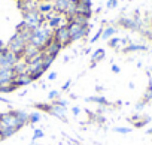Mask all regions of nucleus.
I'll use <instances>...</instances> for the list:
<instances>
[{
	"label": "nucleus",
	"instance_id": "obj_1",
	"mask_svg": "<svg viewBox=\"0 0 152 145\" xmlns=\"http://www.w3.org/2000/svg\"><path fill=\"white\" fill-rule=\"evenodd\" d=\"M52 33H54V30L49 27V24L45 21L40 27H37V29H34L33 30V33H31V38H30V43H33L34 46H37V48H43L51 39H52Z\"/></svg>",
	"mask_w": 152,
	"mask_h": 145
},
{
	"label": "nucleus",
	"instance_id": "obj_2",
	"mask_svg": "<svg viewBox=\"0 0 152 145\" xmlns=\"http://www.w3.org/2000/svg\"><path fill=\"white\" fill-rule=\"evenodd\" d=\"M39 112H45L48 115H52L61 121H67V108L60 106L58 103H36L34 105Z\"/></svg>",
	"mask_w": 152,
	"mask_h": 145
},
{
	"label": "nucleus",
	"instance_id": "obj_3",
	"mask_svg": "<svg viewBox=\"0 0 152 145\" xmlns=\"http://www.w3.org/2000/svg\"><path fill=\"white\" fill-rule=\"evenodd\" d=\"M91 24L88 26H79V24H76V23H69L67 24V29H69V33H70V38H72V43L73 42H78L81 39H85L90 32H91Z\"/></svg>",
	"mask_w": 152,
	"mask_h": 145
},
{
	"label": "nucleus",
	"instance_id": "obj_4",
	"mask_svg": "<svg viewBox=\"0 0 152 145\" xmlns=\"http://www.w3.org/2000/svg\"><path fill=\"white\" fill-rule=\"evenodd\" d=\"M23 23H24L28 29L34 30V29L40 27V26L45 23V17H43L37 9H36V11H30V12H24V14H23Z\"/></svg>",
	"mask_w": 152,
	"mask_h": 145
},
{
	"label": "nucleus",
	"instance_id": "obj_5",
	"mask_svg": "<svg viewBox=\"0 0 152 145\" xmlns=\"http://www.w3.org/2000/svg\"><path fill=\"white\" fill-rule=\"evenodd\" d=\"M28 42H26L18 33H15L11 39H9V42H8V45H6V48L11 51V52H14L15 55H18V57H23V52H24V48H26V45H27Z\"/></svg>",
	"mask_w": 152,
	"mask_h": 145
},
{
	"label": "nucleus",
	"instance_id": "obj_6",
	"mask_svg": "<svg viewBox=\"0 0 152 145\" xmlns=\"http://www.w3.org/2000/svg\"><path fill=\"white\" fill-rule=\"evenodd\" d=\"M0 127H9V129H23L21 123L18 121V118L15 117L14 111H6L0 114Z\"/></svg>",
	"mask_w": 152,
	"mask_h": 145
},
{
	"label": "nucleus",
	"instance_id": "obj_7",
	"mask_svg": "<svg viewBox=\"0 0 152 145\" xmlns=\"http://www.w3.org/2000/svg\"><path fill=\"white\" fill-rule=\"evenodd\" d=\"M52 39H54V40H55L61 48L69 46V45L72 43V38H70V33H69L67 26H64V27H60V29L54 30V33H52Z\"/></svg>",
	"mask_w": 152,
	"mask_h": 145
},
{
	"label": "nucleus",
	"instance_id": "obj_8",
	"mask_svg": "<svg viewBox=\"0 0 152 145\" xmlns=\"http://www.w3.org/2000/svg\"><path fill=\"white\" fill-rule=\"evenodd\" d=\"M118 24L125 29V30H131V32H137V30H142V23L139 18H131V17H121L118 20Z\"/></svg>",
	"mask_w": 152,
	"mask_h": 145
},
{
	"label": "nucleus",
	"instance_id": "obj_9",
	"mask_svg": "<svg viewBox=\"0 0 152 145\" xmlns=\"http://www.w3.org/2000/svg\"><path fill=\"white\" fill-rule=\"evenodd\" d=\"M63 48L54 40V39H51L43 48H42V54L45 55V57H52V58H57L58 57V54H60V51H61Z\"/></svg>",
	"mask_w": 152,
	"mask_h": 145
},
{
	"label": "nucleus",
	"instance_id": "obj_10",
	"mask_svg": "<svg viewBox=\"0 0 152 145\" xmlns=\"http://www.w3.org/2000/svg\"><path fill=\"white\" fill-rule=\"evenodd\" d=\"M93 5L91 3H85V2H78L76 3V6H75V15H82V17H85V18H91L93 17Z\"/></svg>",
	"mask_w": 152,
	"mask_h": 145
},
{
	"label": "nucleus",
	"instance_id": "obj_11",
	"mask_svg": "<svg viewBox=\"0 0 152 145\" xmlns=\"http://www.w3.org/2000/svg\"><path fill=\"white\" fill-rule=\"evenodd\" d=\"M48 24H49V27H51L52 30H57V29H60V27L67 26V24H69V18H67L64 14H57L51 21H48Z\"/></svg>",
	"mask_w": 152,
	"mask_h": 145
},
{
	"label": "nucleus",
	"instance_id": "obj_12",
	"mask_svg": "<svg viewBox=\"0 0 152 145\" xmlns=\"http://www.w3.org/2000/svg\"><path fill=\"white\" fill-rule=\"evenodd\" d=\"M20 11L24 12H30V11H36L37 9V0H18L17 2Z\"/></svg>",
	"mask_w": 152,
	"mask_h": 145
},
{
	"label": "nucleus",
	"instance_id": "obj_13",
	"mask_svg": "<svg viewBox=\"0 0 152 145\" xmlns=\"http://www.w3.org/2000/svg\"><path fill=\"white\" fill-rule=\"evenodd\" d=\"M40 54H42V49L28 42V43L26 45V48H24L23 57H24L26 60H30V58H34V57H37V55H40Z\"/></svg>",
	"mask_w": 152,
	"mask_h": 145
},
{
	"label": "nucleus",
	"instance_id": "obj_14",
	"mask_svg": "<svg viewBox=\"0 0 152 145\" xmlns=\"http://www.w3.org/2000/svg\"><path fill=\"white\" fill-rule=\"evenodd\" d=\"M31 82H34L31 79V77L28 74H23V75H15L14 78V84L17 85V88H21V87H27L30 85Z\"/></svg>",
	"mask_w": 152,
	"mask_h": 145
},
{
	"label": "nucleus",
	"instance_id": "obj_15",
	"mask_svg": "<svg viewBox=\"0 0 152 145\" xmlns=\"http://www.w3.org/2000/svg\"><path fill=\"white\" fill-rule=\"evenodd\" d=\"M52 2H54V11H55V12L67 15L69 8H70V5H72L69 0H52Z\"/></svg>",
	"mask_w": 152,
	"mask_h": 145
},
{
	"label": "nucleus",
	"instance_id": "obj_16",
	"mask_svg": "<svg viewBox=\"0 0 152 145\" xmlns=\"http://www.w3.org/2000/svg\"><path fill=\"white\" fill-rule=\"evenodd\" d=\"M15 33H18L26 42H30V38H31V33H33V30L31 29H28L23 21L17 26V30H15Z\"/></svg>",
	"mask_w": 152,
	"mask_h": 145
},
{
	"label": "nucleus",
	"instance_id": "obj_17",
	"mask_svg": "<svg viewBox=\"0 0 152 145\" xmlns=\"http://www.w3.org/2000/svg\"><path fill=\"white\" fill-rule=\"evenodd\" d=\"M37 11L42 15H46L49 12L54 11V2L52 0H42V2H37Z\"/></svg>",
	"mask_w": 152,
	"mask_h": 145
},
{
	"label": "nucleus",
	"instance_id": "obj_18",
	"mask_svg": "<svg viewBox=\"0 0 152 145\" xmlns=\"http://www.w3.org/2000/svg\"><path fill=\"white\" fill-rule=\"evenodd\" d=\"M124 54H130V52H145L148 51V46L146 45H142V43H128L127 46H124L121 49Z\"/></svg>",
	"mask_w": 152,
	"mask_h": 145
},
{
	"label": "nucleus",
	"instance_id": "obj_19",
	"mask_svg": "<svg viewBox=\"0 0 152 145\" xmlns=\"http://www.w3.org/2000/svg\"><path fill=\"white\" fill-rule=\"evenodd\" d=\"M27 61L24 57H18L17 63L14 64V72H15V75H23V74H27Z\"/></svg>",
	"mask_w": 152,
	"mask_h": 145
},
{
	"label": "nucleus",
	"instance_id": "obj_20",
	"mask_svg": "<svg viewBox=\"0 0 152 145\" xmlns=\"http://www.w3.org/2000/svg\"><path fill=\"white\" fill-rule=\"evenodd\" d=\"M85 102L96 103V105H99V106H107V105H109V100H107L103 94H94V96L85 97Z\"/></svg>",
	"mask_w": 152,
	"mask_h": 145
},
{
	"label": "nucleus",
	"instance_id": "obj_21",
	"mask_svg": "<svg viewBox=\"0 0 152 145\" xmlns=\"http://www.w3.org/2000/svg\"><path fill=\"white\" fill-rule=\"evenodd\" d=\"M12 111H14L15 117L18 118V121L21 123L23 127L28 124V112H26L24 109H12Z\"/></svg>",
	"mask_w": 152,
	"mask_h": 145
},
{
	"label": "nucleus",
	"instance_id": "obj_22",
	"mask_svg": "<svg viewBox=\"0 0 152 145\" xmlns=\"http://www.w3.org/2000/svg\"><path fill=\"white\" fill-rule=\"evenodd\" d=\"M118 33V29L115 26H107L103 29V35H102V39L103 40H109L110 38H113L115 35Z\"/></svg>",
	"mask_w": 152,
	"mask_h": 145
},
{
	"label": "nucleus",
	"instance_id": "obj_23",
	"mask_svg": "<svg viewBox=\"0 0 152 145\" xmlns=\"http://www.w3.org/2000/svg\"><path fill=\"white\" fill-rule=\"evenodd\" d=\"M18 130L17 129H9V127H0V141H5L11 136H14Z\"/></svg>",
	"mask_w": 152,
	"mask_h": 145
},
{
	"label": "nucleus",
	"instance_id": "obj_24",
	"mask_svg": "<svg viewBox=\"0 0 152 145\" xmlns=\"http://www.w3.org/2000/svg\"><path fill=\"white\" fill-rule=\"evenodd\" d=\"M104 57H106V51H104L103 48H97V49L93 52V55H91V61L99 63V61L104 60Z\"/></svg>",
	"mask_w": 152,
	"mask_h": 145
},
{
	"label": "nucleus",
	"instance_id": "obj_25",
	"mask_svg": "<svg viewBox=\"0 0 152 145\" xmlns=\"http://www.w3.org/2000/svg\"><path fill=\"white\" fill-rule=\"evenodd\" d=\"M142 100H145L146 103H149L151 100H152V79L149 78V84H148V88H146V91L143 93V97H142Z\"/></svg>",
	"mask_w": 152,
	"mask_h": 145
},
{
	"label": "nucleus",
	"instance_id": "obj_26",
	"mask_svg": "<svg viewBox=\"0 0 152 145\" xmlns=\"http://www.w3.org/2000/svg\"><path fill=\"white\" fill-rule=\"evenodd\" d=\"M60 97H61V93H60V90H51V91L48 93V102H49V103H54V102H57Z\"/></svg>",
	"mask_w": 152,
	"mask_h": 145
},
{
	"label": "nucleus",
	"instance_id": "obj_27",
	"mask_svg": "<svg viewBox=\"0 0 152 145\" xmlns=\"http://www.w3.org/2000/svg\"><path fill=\"white\" fill-rule=\"evenodd\" d=\"M112 130H113L115 133H119V135H128V133L133 132L131 127H125V126H116V127H113Z\"/></svg>",
	"mask_w": 152,
	"mask_h": 145
},
{
	"label": "nucleus",
	"instance_id": "obj_28",
	"mask_svg": "<svg viewBox=\"0 0 152 145\" xmlns=\"http://www.w3.org/2000/svg\"><path fill=\"white\" fill-rule=\"evenodd\" d=\"M40 121V112L36 111V112H31L28 114V124H36Z\"/></svg>",
	"mask_w": 152,
	"mask_h": 145
},
{
	"label": "nucleus",
	"instance_id": "obj_29",
	"mask_svg": "<svg viewBox=\"0 0 152 145\" xmlns=\"http://www.w3.org/2000/svg\"><path fill=\"white\" fill-rule=\"evenodd\" d=\"M119 45H121V38H118V36H113L107 40V46H110V48H118Z\"/></svg>",
	"mask_w": 152,
	"mask_h": 145
},
{
	"label": "nucleus",
	"instance_id": "obj_30",
	"mask_svg": "<svg viewBox=\"0 0 152 145\" xmlns=\"http://www.w3.org/2000/svg\"><path fill=\"white\" fill-rule=\"evenodd\" d=\"M103 29H104V26H102V27H99V30H97V33L90 39V43H96L97 40H100L102 39V35H103Z\"/></svg>",
	"mask_w": 152,
	"mask_h": 145
},
{
	"label": "nucleus",
	"instance_id": "obj_31",
	"mask_svg": "<svg viewBox=\"0 0 152 145\" xmlns=\"http://www.w3.org/2000/svg\"><path fill=\"white\" fill-rule=\"evenodd\" d=\"M149 121H151V117H148V115H146V117H142V118H140V120H139V121H137V123L134 124V127H137V129H140V127H143V126H146V124H148Z\"/></svg>",
	"mask_w": 152,
	"mask_h": 145
},
{
	"label": "nucleus",
	"instance_id": "obj_32",
	"mask_svg": "<svg viewBox=\"0 0 152 145\" xmlns=\"http://www.w3.org/2000/svg\"><path fill=\"white\" fill-rule=\"evenodd\" d=\"M45 136V133H43V130L42 129H34V132H33V142H36V141H39V139H42Z\"/></svg>",
	"mask_w": 152,
	"mask_h": 145
},
{
	"label": "nucleus",
	"instance_id": "obj_33",
	"mask_svg": "<svg viewBox=\"0 0 152 145\" xmlns=\"http://www.w3.org/2000/svg\"><path fill=\"white\" fill-rule=\"evenodd\" d=\"M6 52H8V48H2L0 49V67H5V58H6Z\"/></svg>",
	"mask_w": 152,
	"mask_h": 145
},
{
	"label": "nucleus",
	"instance_id": "obj_34",
	"mask_svg": "<svg viewBox=\"0 0 152 145\" xmlns=\"http://www.w3.org/2000/svg\"><path fill=\"white\" fill-rule=\"evenodd\" d=\"M54 60H55V58H52V57H45V55H43V67L48 70V69L51 67V64L54 63Z\"/></svg>",
	"mask_w": 152,
	"mask_h": 145
},
{
	"label": "nucleus",
	"instance_id": "obj_35",
	"mask_svg": "<svg viewBox=\"0 0 152 145\" xmlns=\"http://www.w3.org/2000/svg\"><path fill=\"white\" fill-rule=\"evenodd\" d=\"M118 6V0H107V3H106V8L107 9H113Z\"/></svg>",
	"mask_w": 152,
	"mask_h": 145
},
{
	"label": "nucleus",
	"instance_id": "obj_36",
	"mask_svg": "<svg viewBox=\"0 0 152 145\" xmlns=\"http://www.w3.org/2000/svg\"><path fill=\"white\" fill-rule=\"evenodd\" d=\"M146 105H148V103H146L145 100H140V102H137V103H136V111H137V112H139V111H142V109H143Z\"/></svg>",
	"mask_w": 152,
	"mask_h": 145
},
{
	"label": "nucleus",
	"instance_id": "obj_37",
	"mask_svg": "<svg viewBox=\"0 0 152 145\" xmlns=\"http://www.w3.org/2000/svg\"><path fill=\"white\" fill-rule=\"evenodd\" d=\"M81 112H82V109H81L79 106H72V114H73L75 117H78Z\"/></svg>",
	"mask_w": 152,
	"mask_h": 145
},
{
	"label": "nucleus",
	"instance_id": "obj_38",
	"mask_svg": "<svg viewBox=\"0 0 152 145\" xmlns=\"http://www.w3.org/2000/svg\"><path fill=\"white\" fill-rule=\"evenodd\" d=\"M70 85H72V79H67V81L63 84V87H61V91H67V90L70 88Z\"/></svg>",
	"mask_w": 152,
	"mask_h": 145
},
{
	"label": "nucleus",
	"instance_id": "obj_39",
	"mask_svg": "<svg viewBox=\"0 0 152 145\" xmlns=\"http://www.w3.org/2000/svg\"><path fill=\"white\" fill-rule=\"evenodd\" d=\"M55 103H58L60 106H66V108H67V105H69V100H67V99H63V97H60V99H58Z\"/></svg>",
	"mask_w": 152,
	"mask_h": 145
},
{
	"label": "nucleus",
	"instance_id": "obj_40",
	"mask_svg": "<svg viewBox=\"0 0 152 145\" xmlns=\"http://www.w3.org/2000/svg\"><path fill=\"white\" fill-rule=\"evenodd\" d=\"M57 77H58L57 72H51V74H48V81H55Z\"/></svg>",
	"mask_w": 152,
	"mask_h": 145
},
{
	"label": "nucleus",
	"instance_id": "obj_41",
	"mask_svg": "<svg viewBox=\"0 0 152 145\" xmlns=\"http://www.w3.org/2000/svg\"><path fill=\"white\" fill-rule=\"evenodd\" d=\"M112 72H113V74H119V72H121V69H119V66L118 64H112Z\"/></svg>",
	"mask_w": 152,
	"mask_h": 145
},
{
	"label": "nucleus",
	"instance_id": "obj_42",
	"mask_svg": "<svg viewBox=\"0 0 152 145\" xmlns=\"http://www.w3.org/2000/svg\"><path fill=\"white\" fill-rule=\"evenodd\" d=\"M0 102H3V103H9V100H8L6 97H3V96H0Z\"/></svg>",
	"mask_w": 152,
	"mask_h": 145
},
{
	"label": "nucleus",
	"instance_id": "obj_43",
	"mask_svg": "<svg viewBox=\"0 0 152 145\" xmlns=\"http://www.w3.org/2000/svg\"><path fill=\"white\" fill-rule=\"evenodd\" d=\"M5 46H6V45L3 43V40H2V39H0V49H2V48H5Z\"/></svg>",
	"mask_w": 152,
	"mask_h": 145
},
{
	"label": "nucleus",
	"instance_id": "obj_44",
	"mask_svg": "<svg viewBox=\"0 0 152 145\" xmlns=\"http://www.w3.org/2000/svg\"><path fill=\"white\" fill-rule=\"evenodd\" d=\"M90 52H91V48H87V49L84 51V54H90Z\"/></svg>",
	"mask_w": 152,
	"mask_h": 145
},
{
	"label": "nucleus",
	"instance_id": "obj_45",
	"mask_svg": "<svg viewBox=\"0 0 152 145\" xmlns=\"http://www.w3.org/2000/svg\"><path fill=\"white\" fill-rule=\"evenodd\" d=\"M96 90H97V91H102V90H103V87H102V85H97V87H96Z\"/></svg>",
	"mask_w": 152,
	"mask_h": 145
},
{
	"label": "nucleus",
	"instance_id": "obj_46",
	"mask_svg": "<svg viewBox=\"0 0 152 145\" xmlns=\"http://www.w3.org/2000/svg\"><path fill=\"white\" fill-rule=\"evenodd\" d=\"M70 3H78V2H81V0H69Z\"/></svg>",
	"mask_w": 152,
	"mask_h": 145
},
{
	"label": "nucleus",
	"instance_id": "obj_47",
	"mask_svg": "<svg viewBox=\"0 0 152 145\" xmlns=\"http://www.w3.org/2000/svg\"><path fill=\"white\" fill-rule=\"evenodd\" d=\"M146 133H148V135H152V127H151L149 130H146Z\"/></svg>",
	"mask_w": 152,
	"mask_h": 145
},
{
	"label": "nucleus",
	"instance_id": "obj_48",
	"mask_svg": "<svg viewBox=\"0 0 152 145\" xmlns=\"http://www.w3.org/2000/svg\"><path fill=\"white\" fill-rule=\"evenodd\" d=\"M82 2H85V3H91V5H93V2H91V0H82Z\"/></svg>",
	"mask_w": 152,
	"mask_h": 145
},
{
	"label": "nucleus",
	"instance_id": "obj_49",
	"mask_svg": "<svg viewBox=\"0 0 152 145\" xmlns=\"http://www.w3.org/2000/svg\"><path fill=\"white\" fill-rule=\"evenodd\" d=\"M73 145H82V144H79V142H78V141H76V142H75V144H73Z\"/></svg>",
	"mask_w": 152,
	"mask_h": 145
},
{
	"label": "nucleus",
	"instance_id": "obj_50",
	"mask_svg": "<svg viewBox=\"0 0 152 145\" xmlns=\"http://www.w3.org/2000/svg\"><path fill=\"white\" fill-rule=\"evenodd\" d=\"M151 30H152V20H151Z\"/></svg>",
	"mask_w": 152,
	"mask_h": 145
},
{
	"label": "nucleus",
	"instance_id": "obj_51",
	"mask_svg": "<svg viewBox=\"0 0 152 145\" xmlns=\"http://www.w3.org/2000/svg\"><path fill=\"white\" fill-rule=\"evenodd\" d=\"M149 72H151V74H152V67H151V69H149Z\"/></svg>",
	"mask_w": 152,
	"mask_h": 145
},
{
	"label": "nucleus",
	"instance_id": "obj_52",
	"mask_svg": "<svg viewBox=\"0 0 152 145\" xmlns=\"http://www.w3.org/2000/svg\"><path fill=\"white\" fill-rule=\"evenodd\" d=\"M37 2H42V0H37Z\"/></svg>",
	"mask_w": 152,
	"mask_h": 145
},
{
	"label": "nucleus",
	"instance_id": "obj_53",
	"mask_svg": "<svg viewBox=\"0 0 152 145\" xmlns=\"http://www.w3.org/2000/svg\"><path fill=\"white\" fill-rule=\"evenodd\" d=\"M15 2H18V0H15Z\"/></svg>",
	"mask_w": 152,
	"mask_h": 145
}]
</instances>
